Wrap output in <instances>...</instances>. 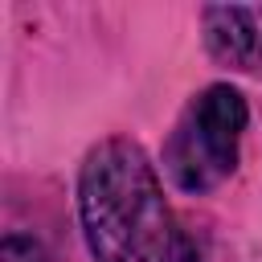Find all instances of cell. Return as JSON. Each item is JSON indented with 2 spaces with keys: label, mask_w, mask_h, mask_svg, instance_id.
I'll list each match as a JSON object with an SVG mask.
<instances>
[{
  "label": "cell",
  "mask_w": 262,
  "mask_h": 262,
  "mask_svg": "<svg viewBox=\"0 0 262 262\" xmlns=\"http://www.w3.org/2000/svg\"><path fill=\"white\" fill-rule=\"evenodd\" d=\"M78 213L94 262H205L139 143L111 135L78 172Z\"/></svg>",
  "instance_id": "6da1fadb"
},
{
  "label": "cell",
  "mask_w": 262,
  "mask_h": 262,
  "mask_svg": "<svg viewBox=\"0 0 262 262\" xmlns=\"http://www.w3.org/2000/svg\"><path fill=\"white\" fill-rule=\"evenodd\" d=\"M250 123V106L237 86L213 82L188 98L176 127L164 139V172L180 192H213L221 180L233 176L242 135Z\"/></svg>",
  "instance_id": "7a4b0ae2"
},
{
  "label": "cell",
  "mask_w": 262,
  "mask_h": 262,
  "mask_svg": "<svg viewBox=\"0 0 262 262\" xmlns=\"http://www.w3.org/2000/svg\"><path fill=\"white\" fill-rule=\"evenodd\" d=\"M205 49L229 70H258L262 61V16L242 4H209L201 12Z\"/></svg>",
  "instance_id": "3957f363"
},
{
  "label": "cell",
  "mask_w": 262,
  "mask_h": 262,
  "mask_svg": "<svg viewBox=\"0 0 262 262\" xmlns=\"http://www.w3.org/2000/svg\"><path fill=\"white\" fill-rule=\"evenodd\" d=\"M0 262H53L45 254V246L29 233H8L4 246H0Z\"/></svg>",
  "instance_id": "277c9868"
}]
</instances>
